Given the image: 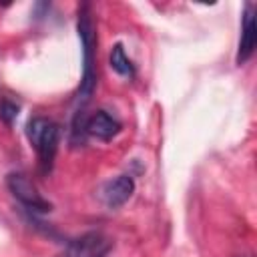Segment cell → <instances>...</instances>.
<instances>
[{
	"label": "cell",
	"mask_w": 257,
	"mask_h": 257,
	"mask_svg": "<svg viewBox=\"0 0 257 257\" xmlns=\"http://www.w3.org/2000/svg\"><path fill=\"white\" fill-rule=\"evenodd\" d=\"M78 38L82 44V78H80V86H78V100L86 102L96 86V68H94V50H96V32H94V24H92V16H90V8L88 4H82L78 10Z\"/></svg>",
	"instance_id": "obj_1"
},
{
	"label": "cell",
	"mask_w": 257,
	"mask_h": 257,
	"mask_svg": "<svg viewBox=\"0 0 257 257\" xmlns=\"http://www.w3.org/2000/svg\"><path fill=\"white\" fill-rule=\"evenodd\" d=\"M6 187L12 193V197L32 213H48L52 209V205L38 193V189L24 173H10L6 177Z\"/></svg>",
	"instance_id": "obj_3"
},
{
	"label": "cell",
	"mask_w": 257,
	"mask_h": 257,
	"mask_svg": "<svg viewBox=\"0 0 257 257\" xmlns=\"http://www.w3.org/2000/svg\"><path fill=\"white\" fill-rule=\"evenodd\" d=\"M26 137L38 155V165L42 173L52 169L58 143H60V126L46 116H32L26 124Z\"/></svg>",
	"instance_id": "obj_2"
},
{
	"label": "cell",
	"mask_w": 257,
	"mask_h": 257,
	"mask_svg": "<svg viewBox=\"0 0 257 257\" xmlns=\"http://www.w3.org/2000/svg\"><path fill=\"white\" fill-rule=\"evenodd\" d=\"M110 251V241L98 231L82 233L80 237L66 243L58 257H106Z\"/></svg>",
	"instance_id": "obj_4"
},
{
	"label": "cell",
	"mask_w": 257,
	"mask_h": 257,
	"mask_svg": "<svg viewBox=\"0 0 257 257\" xmlns=\"http://www.w3.org/2000/svg\"><path fill=\"white\" fill-rule=\"evenodd\" d=\"M108 64H110V68H112L116 74H120V76H128V78L135 76V64H133V60L126 56L124 46H122L120 42H116V44L110 48Z\"/></svg>",
	"instance_id": "obj_8"
},
{
	"label": "cell",
	"mask_w": 257,
	"mask_h": 257,
	"mask_svg": "<svg viewBox=\"0 0 257 257\" xmlns=\"http://www.w3.org/2000/svg\"><path fill=\"white\" fill-rule=\"evenodd\" d=\"M122 124L116 116H112L108 110H96L90 116H86L84 122V131L88 137H94L98 141H112L118 133H120Z\"/></svg>",
	"instance_id": "obj_6"
},
{
	"label": "cell",
	"mask_w": 257,
	"mask_h": 257,
	"mask_svg": "<svg viewBox=\"0 0 257 257\" xmlns=\"http://www.w3.org/2000/svg\"><path fill=\"white\" fill-rule=\"evenodd\" d=\"M255 44H257V18H255V8L253 4L245 6L243 12V22H241V38H239V48H237V64H245L253 52H255Z\"/></svg>",
	"instance_id": "obj_5"
},
{
	"label": "cell",
	"mask_w": 257,
	"mask_h": 257,
	"mask_svg": "<svg viewBox=\"0 0 257 257\" xmlns=\"http://www.w3.org/2000/svg\"><path fill=\"white\" fill-rule=\"evenodd\" d=\"M133 193H135V179L131 175H118L108 183H104L100 197L108 209H118L133 197Z\"/></svg>",
	"instance_id": "obj_7"
},
{
	"label": "cell",
	"mask_w": 257,
	"mask_h": 257,
	"mask_svg": "<svg viewBox=\"0 0 257 257\" xmlns=\"http://www.w3.org/2000/svg\"><path fill=\"white\" fill-rule=\"evenodd\" d=\"M18 112H20L18 102H14V100H10V98H0V120H2L4 124L12 126V122H14L16 116H18Z\"/></svg>",
	"instance_id": "obj_9"
}]
</instances>
